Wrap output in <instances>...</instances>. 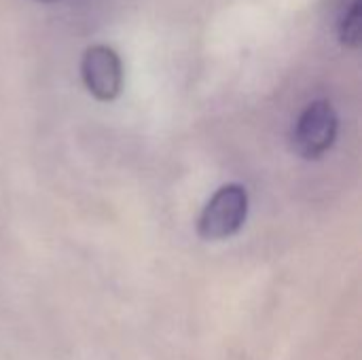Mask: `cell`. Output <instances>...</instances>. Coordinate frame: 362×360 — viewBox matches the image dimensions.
<instances>
[{"mask_svg":"<svg viewBox=\"0 0 362 360\" xmlns=\"http://www.w3.org/2000/svg\"><path fill=\"white\" fill-rule=\"evenodd\" d=\"M246 216L248 191L238 182H229L221 187L202 210L197 221V233L202 240L208 242L227 240L244 227Z\"/></svg>","mask_w":362,"mask_h":360,"instance_id":"1","label":"cell"},{"mask_svg":"<svg viewBox=\"0 0 362 360\" xmlns=\"http://www.w3.org/2000/svg\"><path fill=\"white\" fill-rule=\"evenodd\" d=\"M339 119L329 100H316L305 106L293 129V151L312 161L320 159L335 144Z\"/></svg>","mask_w":362,"mask_h":360,"instance_id":"2","label":"cell"},{"mask_svg":"<svg viewBox=\"0 0 362 360\" xmlns=\"http://www.w3.org/2000/svg\"><path fill=\"white\" fill-rule=\"evenodd\" d=\"M81 76L95 100H115L123 87V66L117 51L106 45L89 47L81 59Z\"/></svg>","mask_w":362,"mask_h":360,"instance_id":"3","label":"cell"},{"mask_svg":"<svg viewBox=\"0 0 362 360\" xmlns=\"http://www.w3.org/2000/svg\"><path fill=\"white\" fill-rule=\"evenodd\" d=\"M339 40L348 47L361 42V0H350L339 19Z\"/></svg>","mask_w":362,"mask_h":360,"instance_id":"4","label":"cell"},{"mask_svg":"<svg viewBox=\"0 0 362 360\" xmlns=\"http://www.w3.org/2000/svg\"><path fill=\"white\" fill-rule=\"evenodd\" d=\"M42 2H53V0H42Z\"/></svg>","mask_w":362,"mask_h":360,"instance_id":"5","label":"cell"}]
</instances>
